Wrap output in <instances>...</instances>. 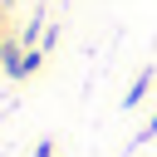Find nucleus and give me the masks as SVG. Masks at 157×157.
<instances>
[{"mask_svg":"<svg viewBox=\"0 0 157 157\" xmlns=\"http://www.w3.org/2000/svg\"><path fill=\"white\" fill-rule=\"evenodd\" d=\"M0 59H5V74H10V78H20V59H25V54H20L15 44H5V49H0Z\"/></svg>","mask_w":157,"mask_h":157,"instance_id":"obj_2","label":"nucleus"},{"mask_svg":"<svg viewBox=\"0 0 157 157\" xmlns=\"http://www.w3.org/2000/svg\"><path fill=\"white\" fill-rule=\"evenodd\" d=\"M152 78H157V74H152V69H142V74L132 78V88H128V98H123V108H137V103L147 98V88H152Z\"/></svg>","mask_w":157,"mask_h":157,"instance_id":"obj_1","label":"nucleus"},{"mask_svg":"<svg viewBox=\"0 0 157 157\" xmlns=\"http://www.w3.org/2000/svg\"><path fill=\"white\" fill-rule=\"evenodd\" d=\"M152 137H157V113H152V123H147V128L137 132V142H132V147H142V142H152Z\"/></svg>","mask_w":157,"mask_h":157,"instance_id":"obj_4","label":"nucleus"},{"mask_svg":"<svg viewBox=\"0 0 157 157\" xmlns=\"http://www.w3.org/2000/svg\"><path fill=\"white\" fill-rule=\"evenodd\" d=\"M34 157H54V142H49V137H44V142H39V147H34Z\"/></svg>","mask_w":157,"mask_h":157,"instance_id":"obj_5","label":"nucleus"},{"mask_svg":"<svg viewBox=\"0 0 157 157\" xmlns=\"http://www.w3.org/2000/svg\"><path fill=\"white\" fill-rule=\"evenodd\" d=\"M34 69H39V49H29V54H25V59H20V78H29V74H34Z\"/></svg>","mask_w":157,"mask_h":157,"instance_id":"obj_3","label":"nucleus"}]
</instances>
